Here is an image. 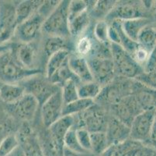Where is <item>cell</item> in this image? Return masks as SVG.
I'll return each mask as SVG.
<instances>
[{"mask_svg": "<svg viewBox=\"0 0 156 156\" xmlns=\"http://www.w3.org/2000/svg\"><path fill=\"white\" fill-rule=\"evenodd\" d=\"M109 27L110 24L106 21H100L95 24L93 34L96 41L102 44H110L109 40Z\"/></svg>", "mask_w": 156, "mask_h": 156, "instance_id": "cell-37", "label": "cell"}, {"mask_svg": "<svg viewBox=\"0 0 156 156\" xmlns=\"http://www.w3.org/2000/svg\"><path fill=\"white\" fill-rule=\"evenodd\" d=\"M128 80L121 77L120 79H114L110 84L103 87L96 101L111 107L118 104L124 98L132 94L134 80L131 81Z\"/></svg>", "mask_w": 156, "mask_h": 156, "instance_id": "cell-5", "label": "cell"}, {"mask_svg": "<svg viewBox=\"0 0 156 156\" xmlns=\"http://www.w3.org/2000/svg\"><path fill=\"white\" fill-rule=\"evenodd\" d=\"M134 2L130 1L117 2L106 20L112 22L113 21H124L136 18H148L145 16L147 10L143 5L141 6V3H137V2H136V3Z\"/></svg>", "mask_w": 156, "mask_h": 156, "instance_id": "cell-9", "label": "cell"}, {"mask_svg": "<svg viewBox=\"0 0 156 156\" xmlns=\"http://www.w3.org/2000/svg\"><path fill=\"white\" fill-rule=\"evenodd\" d=\"M64 145H65V148H67L70 151L79 153L88 152L86 150L83 149V147L81 146L77 137L76 128H75V127H72L65 135V139H64Z\"/></svg>", "mask_w": 156, "mask_h": 156, "instance_id": "cell-36", "label": "cell"}, {"mask_svg": "<svg viewBox=\"0 0 156 156\" xmlns=\"http://www.w3.org/2000/svg\"><path fill=\"white\" fill-rule=\"evenodd\" d=\"M147 88L156 90V72L155 71H144L141 75L134 79Z\"/></svg>", "mask_w": 156, "mask_h": 156, "instance_id": "cell-40", "label": "cell"}, {"mask_svg": "<svg viewBox=\"0 0 156 156\" xmlns=\"http://www.w3.org/2000/svg\"><path fill=\"white\" fill-rule=\"evenodd\" d=\"M16 137L20 147L27 156H44L39 135L27 123L23 124Z\"/></svg>", "mask_w": 156, "mask_h": 156, "instance_id": "cell-12", "label": "cell"}, {"mask_svg": "<svg viewBox=\"0 0 156 156\" xmlns=\"http://www.w3.org/2000/svg\"><path fill=\"white\" fill-rule=\"evenodd\" d=\"M39 137L44 156H64L65 146L55 141L48 131L42 135H39Z\"/></svg>", "mask_w": 156, "mask_h": 156, "instance_id": "cell-27", "label": "cell"}, {"mask_svg": "<svg viewBox=\"0 0 156 156\" xmlns=\"http://www.w3.org/2000/svg\"><path fill=\"white\" fill-rule=\"evenodd\" d=\"M102 88L103 87L94 81L90 82L80 83L78 88L79 96L80 98L96 101L101 92Z\"/></svg>", "mask_w": 156, "mask_h": 156, "instance_id": "cell-32", "label": "cell"}, {"mask_svg": "<svg viewBox=\"0 0 156 156\" xmlns=\"http://www.w3.org/2000/svg\"><path fill=\"white\" fill-rule=\"evenodd\" d=\"M90 22V15L88 11L69 20L70 36L79 38L88 30Z\"/></svg>", "mask_w": 156, "mask_h": 156, "instance_id": "cell-26", "label": "cell"}, {"mask_svg": "<svg viewBox=\"0 0 156 156\" xmlns=\"http://www.w3.org/2000/svg\"><path fill=\"white\" fill-rule=\"evenodd\" d=\"M41 74L34 75L20 83L27 94H31L36 98L40 107L51 95L62 88L58 84L52 83L46 76L43 77Z\"/></svg>", "mask_w": 156, "mask_h": 156, "instance_id": "cell-4", "label": "cell"}, {"mask_svg": "<svg viewBox=\"0 0 156 156\" xmlns=\"http://www.w3.org/2000/svg\"><path fill=\"white\" fill-rule=\"evenodd\" d=\"M64 156H92L91 152H86V153H79L72 151L70 150L65 148L64 151Z\"/></svg>", "mask_w": 156, "mask_h": 156, "instance_id": "cell-45", "label": "cell"}, {"mask_svg": "<svg viewBox=\"0 0 156 156\" xmlns=\"http://www.w3.org/2000/svg\"><path fill=\"white\" fill-rule=\"evenodd\" d=\"M16 5L7 1H0V45H5L15 36L18 27Z\"/></svg>", "mask_w": 156, "mask_h": 156, "instance_id": "cell-6", "label": "cell"}, {"mask_svg": "<svg viewBox=\"0 0 156 156\" xmlns=\"http://www.w3.org/2000/svg\"><path fill=\"white\" fill-rule=\"evenodd\" d=\"M70 55V51L65 49L58 51L48 58L46 65V77L48 79H50L62 67L69 64Z\"/></svg>", "mask_w": 156, "mask_h": 156, "instance_id": "cell-22", "label": "cell"}, {"mask_svg": "<svg viewBox=\"0 0 156 156\" xmlns=\"http://www.w3.org/2000/svg\"><path fill=\"white\" fill-rule=\"evenodd\" d=\"M137 42L151 53L156 47V28L151 25L145 27L138 35Z\"/></svg>", "mask_w": 156, "mask_h": 156, "instance_id": "cell-29", "label": "cell"}, {"mask_svg": "<svg viewBox=\"0 0 156 156\" xmlns=\"http://www.w3.org/2000/svg\"><path fill=\"white\" fill-rule=\"evenodd\" d=\"M144 71H155L156 72V47L150 54L148 61L144 67Z\"/></svg>", "mask_w": 156, "mask_h": 156, "instance_id": "cell-43", "label": "cell"}, {"mask_svg": "<svg viewBox=\"0 0 156 156\" xmlns=\"http://www.w3.org/2000/svg\"><path fill=\"white\" fill-rule=\"evenodd\" d=\"M69 50L67 47L66 38L60 37H48L44 45V52L48 58L62 50Z\"/></svg>", "mask_w": 156, "mask_h": 156, "instance_id": "cell-33", "label": "cell"}, {"mask_svg": "<svg viewBox=\"0 0 156 156\" xmlns=\"http://www.w3.org/2000/svg\"><path fill=\"white\" fill-rule=\"evenodd\" d=\"M88 11L87 1L83 0H76V1H70L69 6V18L72 19L73 17L81 13Z\"/></svg>", "mask_w": 156, "mask_h": 156, "instance_id": "cell-39", "label": "cell"}, {"mask_svg": "<svg viewBox=\"0 0 156 156\" xmlns=\"http://www.w3.org/2000/svg\"><path fill=\"white\" fill-rule=\"evenodd\" d=\"M155 113L156 110H145L139 113L130 126V139L147 146Z\"/></svg>", "mask_w": 156, "mask_h": 156, "instance_id": "cell-7", "label": "cell"}, {"mask_svg": "<svg viewBox=\"0 0 156 156\" xmlns=\"http://www.w3.org/2000/svg\"><path fill=\"white\" fill-rule=\"evenodd\" d=\"M44 1H34V0H27L22 1L16 6V18L18 24L24 22L30 17L34 15L41 6Z\"/></svg>", "mask_w": 156, "mask_h": 156, "instance_id": "cell-24", "label": "cell"}, {"mask_svg": "<svg viewBox=\"0 0 156 156\" xmlns=\"http://www.w3.org/2000/svg\"><path fill=\"white\" fill-rule=\"evenodd\" d=\"M45 20L46 18L37 11L29 19L18 25L15 36L20 43L33 42L42 30Z\"/></svg>", "mask_w": 156, "mask_h": 156, "instance_id": "cell-13", "label": "cell"}, {"mask_svg": "<svg viewBox=\"0 0 156 156\" xmlns=\"http://www.w3.org/2000/svg\"><path fill=\"white\" fill-rule=\"evenodd\" d=\"M16 134H9L0 142V156H7L19 147Z\"/></svg>", "mask_w": 156, "mask_h": 156, "instance_id": "cell-38", "label": "cell"}, {"mask_svg": "<svg viewBox=\"0 0 156 156\" xmlns=\"http://www.w3.org/2000/svg\"><path fill=\"white\" fill-rule=\"evenodd\" d=\"M69 67L81 83L93 81L89 63L84 57L76 53L71 54L69 59Z\"/></svg>", "mask_w": 156, "mask_h": 156, "instance_id": "cell-19", "label": "cell"}, {"mask_svg": "<svg viewBox=\"0 0 156 156\" xmlns=\"http://www.w3.org/2000/svg\"><path fill=\"white\" fill-rule=\"evenodd\" d=\"M132 94L143 111L156 110V90L147 88L134 80Z\"/></svg>", "mask_w": 156, "mask_h": 156, "instance_id": "cell-18", "label": "cell"}, {"mask_svg": "<svg viewBox=\"0 0 156 156\" xmlns=\"http://www.w3.org/2000/svg\"><path fill=\"white\" fill-rule=\"evenodd\" d=\"M39 106V103L36 98L27 93L19 101L8 105L11 113L25 123L33 120Z\"/></svg>", "mask_w": 156, "mask_h": 156, "instance_id": "cell-14", "label": "cell"}, {"mask_svg": "<svg viewBox=\"0 0 156 156\" xmlns=\"http://www.w3.org/2000/svg\"><path fill=\"white\" fill-rule=\"evenodd\" d=\"M110 50L116 74H119L120 77L134 80L144 71V68L136 62L132 55L120 45L110 43Z\"/></svg>", "mask_w": 156, "mask_h": 156, "instance_id": "cell-3", "label": "cell"}, {"mask_svg": "<svg viewBox=\"0 0 156 156\" xmlns=\"http://www.w3.org/2000/svg\"><path fill=\"white\" fill-rule=\"evenodd\" d=\"M132 156H156V151L153 148L143 144L138 149L136 150Z\"/></svg>", "mask_w": 156, "mask_h": 156, "instance_id": "cell-42", "label": "cell"}, {"mask_svg": "<svg viewBox=\"0 0 156 156\" xmlns=\"http://www.w3.org/2000/svg\"><path fill=\"white\" fill-rule=\"evenodd\" d=\"M13 45H12V44H9V43L5 44V45H0V55L6 52V51L12 50Z\"/></svg>", "mask_w": 156, "mask_h": 156, "instance_id": "cell-46", "label": "cell"}, {"mask_svg": "<svg viewBox=\"0 0 156 156\" xmlns=\"http://www.w3.org/2000/svg\"><path fill=\"white\" fill-rule=\"evenodd\" d=\"M25 94V90L20 84H2L0 89V99L8 105H12Z\"/></svg>", "mask_w": 156, "mask_h": 156, "instance_id": "cell-23", "label": "cell"}, {"mask_svg": "<svg viewBox=\"0 0 156 156\" xmlns=\"http://www.w3.org/2000/svg\"><path fill=\"white\" fill-rule=\"evenodd\" d=\"M117 2L116 1H110V0H100L96 1L94 6L89 11L90 17L100 21H103L108 17L113 7L115 6Z\"/></svg>", "mask_w": 156, "mask_h": 156, "instance_id": "cell-31", "label": "cell"}, {"mask_svg": "<svg viewBox=\"0 0 156 156\" xmlns=\"http://www.w3.org/2000/svg\"><path fill=\"white\" fill-rule=\"evenodd\" d=\"M80 83L78 80H70L62 85V94L65 105L79 98L78 88Z\"/></svg>", "mask_w": 156, "mask_h": 156, "instance_id": "cell-35", "label": "cell"}, {"mask_svg": "<svg viewBox=\"0 0 156 156\" xmlns=\"http://www.w3.org/2000/svg\"><path fill=\"white\" fill-rule=\"evenodd\" d=\"M152 9H154L156 12V1H154V3H153V7Z\"/></svg>", "mask_w": 156, "mask_h": 156, "instance_id": "cell-48", "label": "cell"}, {"mask_svg": "<svg viewBox=\"0 0 156 156\" xmlns=\"http://www.w3.org/2000/svg\"><path fill=\"white\" fill-rule=\"evenodd\" d=\"M96 38H92L90 35L84 34L79 37L76 42L75 48L76 54L82 57L88 59L93 55L95 48L96 46Z\"/></svg>", "mask_w": 156, "mask_h": 156, "instance_id": "cell-28", "label": "cell"}, {"mask_svg": "<svg viewBox=\"0 0 156 156\" xmlns=\"http://www.w3.org/2000/svg\"><path fill=\"white\" fill-rule=\"evenodd\" d=\"M108 138L106 132L91 133L92 153L97 155H101L109 148Z\"/></svg>", "mask_w": 156, "mask_h": 156, "instance_id": "cell-34", "label": "cell"}, {"mask_svg": "<svg viewBox=\"0 0 156 156\" xmlns=\"http://www.w3.org/2000/svg\"><path fill=\"white\" fill-rule=\"evenodd\" d=\"M12 52L18 63L28 70H38L35 67L37 61L38 51L34 41L14 45Z\"/></svg>", "mask_w": 156, "mask_h": 156, "instance_id": "cell-16", "label": "cell"}, {"mask_svg": "<svg viewBox=\"0 0 156 156\" xmlns=\"http://www.w3.org/2000/svg\"><path fill=\"white\" fill-rule=\"evenodd\" d=\"M147 146L156 151V113L155 116H154V123H153L152 125V128H151L149 142L147 144Z\"/></svg>", "mask_w": 156, "mask_h": 156, "instance_id": "cell-44", "label": "cell"}, {"mask_svg": "<svg viewBox=\"0 0 156 156\" xmlns=\"http://www.w3.org/2000/svg\"><path fill=\"white\" fill-rule=\"evenodd\" d=\"M106 134L110 145L124 142L130 138V127L118 118L112 116L108 119Z\"/></svg>", "mask_w": 156, "mask_h": 156, "instance_id": "cell-17", "label": "cell"}, {"mask_svg": "<svg viewBox=\"0 0 156 156\" xmlns=\"http://www.w3.org/2000/svg\"><path fill=\"white\" fill-rule=\"evenodd\" d=\"M112 108L114 113L113 116L123 121L129 127L132 123L133 120L139 113L143 112L133 94L124 98L118 104L112 106Z\"/></svg>", "mask_w": 156, "mask_h": 156, "instance_id": "cell-15", "label": "cell"}, {"mask_svg": "<svg viewBox=\"0 0 156 156\" xmlns=\"http://www.w3.org/2000/svg\"><path fill=\"white\" fill-rule=\"evenodd\" d=\"M76 134L81 146L88 152L92 153L91 133L85 128H76Z\"/></svg>", "mask_w": 156, "mask_h": 156, "instance_id": "cell-41", "label": "cell"}, {"mask_svg": "<svg viewBox=\"0 0 156 156\" xmlns=\"http://www.w3.org/2000/svg\"><path fill=\"white\" fill-rule=\"evenodd\" d=\"M122 28L127 36L133 41L137 42L140 33L145 27L150 25L149 18H136L121 21Z\"/></svg>", "mask_w": 156, "mask_h": 156, "instance_id": "cell-25", "label": "cell"}, {"mask_svg": "<svg viewBox=\"0 0 156 156\" xmlns=\"http://www.w3.org/2000/svg\"><path fill=\"white\" fill-rule=\"evenodd\" d=\"M155 19H156V16H155Z\"/></svg>", "mask_w": 156, "mask_h": 156, "instance_id": "cell-50", "label": "cell"}, {"mask_svg": "<svg viewBox=\"0 0 156 156\" xmlns=\"http://www.w3.org/2000/svg\"><path fill=\"white\" fill-rule=\"evenodd\" d=\"M141 145L143 144L129 138L124 142L110 145L100 156H132Z\"/></svg>", "mask_w": 156, "mask_h": 156, "instance_id": "cell-21", "label": "cell"}, {"mask_svg": "<svg viewBox=\"0 0 156 156\" xmlns=\"http://www.w3.org/2000/svg\"><path fill=\"white\" fill-rule=\"evenodd\" d=\"M77 128H85L90 133L105 132L108 119L104 112L94 105L83 113L79 114Z\"/></svg>", "mask_w": 156, "mask_h": 156, "instance_id": "cell-10", "label": "cell"}, {"mask_svg": "<svg viewBox=\"0 0 156 156\" xmlns=\"http://www.w3.org/2000/svg\"><path fill=\"white\" fill-rule=\"evenodd\" d=\"M64 106L65 102L62 97V88L51 95L41 106L42 123L47 129L63 116Z\"/></svg>", "mask_w": 156, "mask_h": 156, "instance_id": "cell-11", "label": "cell"}, {"mask_svg": "<svg viewBox=\"0 0 156 156\" xmlns=\"http://www.w3.org/2000/svg\"><path fill=\"white\" fill-rule=\"evenodd\" d=\"M74 127L75 117L73 116H63L62 118L54 123L49 128H48V131L55 141L64 145L65 135Z\"/></svg>", "mask_w": 156, "mask_h": 156, "instance_id": "cell-20", "label": "cell"}, {"mask_svg": "<svg viewBox=\"0 0 156 156\" xmlns=\"http://www.w3.org/2000/svg\"><path fill=\"white\" fill-rule=\"evenodd\" d=\"M70 1H60L53 12L45 20L42 31L48 37L67 38L69 32V6Z\"/></svg>", "mask_w": 156, "mask_h": 156, "instance_id": "cell-2", "label": "cell"}, {"mask_svg": "<svg viewBox=\"0 0 156 156\" xmlns=\"http://www.w3.org/2000/svg\"><path fill=\"white\" fill-rule=\"evenodd\" d=\"M93 81L104 87L115 79L116 70L112 58L90 57L86 59Z\"/></svg>", "mask_w": 156, "mask_h": 156, "instance_id": "cell-8", "label": "cell"}, {"mask_svg": "<svg viewBox=\"0 0 156 156\" xmlns=\"http://www.w3.org/2000/svg\"><path fill=\"white\" fill-rule=\"evenodd\" d=\"M40 74H42L41 70H28L22 67L15 59L12 50L0 55V81L2 84H20Z\"/></svg>", "mask_w": 156, "mask_h": 156, "instance_id": "cell-1", "label": "cell"}, {"mask_svg": "<svg viewBox=\"0 0 156 156\" xmlns=\"http://www.w3.org/2000/svg\"><path fill=\"white\" fill-rule=\"evenodd\" d=\"M2 83L0 81V89H1V87H2Z\"/></svg>", "mask_w": 156, "mask_h": 156, "instance_id": "cell-49", "label": "cell"}, {"mask_svg": "<svg viewBox=\"0 0 156 156\" xmlns=\"http://www.w3.org/2000/svg\"><path fill=\"white\" fill-rule=\"evenodd\" d=\"M95 105V101L84 98H78L76 101L65 104L63 108V116H76Z\"/></svg>", "mask_w": 156, "mask_h": 156, "instance_id": "cell-30", "label": "cell"}, {"mask_svg": "<svg viewBox=\"0 0 156 156\" xmlns=\"http://www.w3.org/2000/svg\"><path fill=\"white\" fill-rule=\"evenodd\" d=\"M7 156H27L26 154L23 152L22 149H21L20 147H18L16 149L14 150L12 152H11L10 154H9Z\"/></svg>", "mask_w": 156, "mask_h": 156, "instance_id": "cell-47", "label": "cell"}]
</instances>
